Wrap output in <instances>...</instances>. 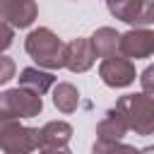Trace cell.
<instances>
[{
  "mask_svg": "<svg viewBox=\"0 0 154 154\" xmlns=\"http://www.w3.org/2000/svg\"><path fill=\"white\" fill-rule=\"evenodd\" d=\"M24 51L38 67H46V70L67 67V43L58 34H53L48 26H38L29 31V36L24 38Z\"/></svg>",
  "mask_w": 154,
  "mask_h": 154,
  "instance_id": "1",
  "label": "cell"
},
{
  "mask_svg": "<svg viewBox=\"0 0 154 154\" xmlns=\"http://www.w3.org/2000/svg\"><path fill=\"white\" fill-rule=\"evenodd\" d=\"M116 111H120V116L135 135H154V96L144 91L125 94L116 101Z\"/></svg>",
  "mask_w": 154,
  "mask_h": 154,
  "instance_id": "2",
  "label": "cell"
},
{
  "mask_svg": "<svg viewBox=\"0 0 154 154\" xmlns=\"http://www.w3.org/2000/svg\"><path fill=\"white\" fill-rule=\"evenodd\" d=\"M43 111V101L38 94L29 89H5L0 94V123L19 120V118H36Z\"/></svg>",
  "mask_w": 154,
  "mask_h": 154,
  "instance_id": "3",
  "label": "cell"
},
{
  "mask_svg": "<svg viewBox=\"0 0 154 154\" xmlns=\"http://www.w3.org/2000/svg\"><path fill=\"white\" fill-rule=\"evenodd\" d=\"M0 144L5 154H31L41 147V130L26 128L19 120H5L0 123Z\"/></svg>",
  "mask_w": 154,
  "mask_h": 154,
  "instance_id": "4",
  "label": "cell"
},
{
  "mask_svg": "<svg viewBox=\"0 0 154 154\" xmlns=\"http://www.w3.org/2000/svg\"><path fill=\"white\" fill-rule=\"evenodd\" d=\"M108 12L130 24L132 29H147V24H154V2L147 0H123V2H108Z\"/></svg>",
  "mask_w": 154,
  "mask_h": 154,
  "instance_id": "5",
  "label": "cell"
},
{
  "mask_svg": "<svg viewBox=\"0 0 154 154\" xmlns=\"http://www.w3.org/2000/svg\"><path fill=\"white\" fill-rule=\"evenodd\" d=\"M99 77L106 87H113V89H123V87H130L137 77L135 72V65L132 60L118 55V58H108V60H101L99 65Z\"/></svg>",
  "mask_w": 154,
  "mask_h": 154,
  "instance_id": "6",
  "label": "cell"
},
{
  "mask_svg": "<svg viewBox=\"0 0 154 154\" xmlns=\"http://www.w3.org/2000/svg\"><path fill=\"white\" fill-rule=\"evenodd\" d=\"M120 55L123 58H152L154 55V31L152 29H130L120 38Z\"/></svg>",
  "mask_w": 154,
  "mask_h": 154,
  "instance_id": "7",
  "label": "cell"
},
{
  "mask_svg": "<svg viewBox=\"0 0 154 154\" xmlns=\"http://www.w3.org/2000/svg\"><path fill=\"white\" fill-rule=\"evenodd\" d=\"M38 7L34 0H5L0 2V19L7 22L12 29H26L34 24Z\"/></svg>",
  "mask_w": 154,
  "mask_h": 154,
  "instance_id": "8",
  "label": "cell"
},
{
  "mask_svg": "<svg viewBox=\"0 0 154 154\" xmlns=\"http://www.w3.org/2000/svg\"><path fill=\"white\" fill-rule=\"evenodd\" d=\"M96 63V51L91 38H75L67 43V70L70 72H87Z\"/></svg>",
  "mask_w": 154,
  "mask_h": 154,
  "instance_id": "9",
  "label": "cell"
},
{
  "mask_svg": "<svg viewBox=\"0 0 154 154\" xmlns=\"http://www.w3.org/2000/svg\"><path fill=\"white\" fill-rule=\"evenodd\" d=\"M128 130L130 128H128L125 118L120 116V111L111 108V111H106V116L96 125V140H101V142H120Z\"/></svg>",
  "mask_w": 154,
  "mask_h": 154,
  "instance_id": "10",
  "label": "cell"
},
{
  "mask_svg": "<svg viewBox=\"0 0 154 154\" xmlns=\"http://www.w3.org/2000/svg\"><path fill=\"white\" fill-rule=\"evenodd\" d=\"M89 38H91L94 51H96L99 58H103V60H108V58H118L123 34H118L113 26H99Z\"/></svg>",
  "mask_w": 154,
  "mask_h": 154,
  "instance_id": "11",
  "label": "cell"
},
{
  "mask_svg": "<svg viewBox=\"0 0 154 154\" xmlns=\"http://www.w3.org/2000/svg\"><path fill=\"white\" fill-rule=\"evenodd\" d=\"M55 84V75L53 72H46L41 67H24L19 72V87L22 89H29L38 96H43L51 87Z\"/></svg>",
  "mask_w": 154,
  "mask_h": 154,
  "instance_id": "12",
  "label": "cell"
},
{
  "mask_svg": "<svg viewBox=\"0 0 154 154\" xmlns=\"http://www.w3.org/2000/svg\"><path fill=\"white\" fill-rule=\"evenodd\" d=\"M70 140H72V125L65 120H51L41 128V147H67Z\"/></svg>",
  "mask_w": 154,
  "mask_h": 154,
  "instance_id": "13",
  "label": "cell"
},
{
  "mask_svg": "<svg viewBox=\"0 0 154 154\" xmlns=\"http://www.w3.org/2000/svg\"><path fill=\"white\" fill-rule=\"evenodd\" d=\"M53 106L60 113H75L79 106V91L70 82H58L53 89Z\"/></svg>",
  "mask_w": 154,
  "mask_h": 154,
  "instance_id": "14",
  "label": "cell"
},
{
  "mask_svg": "<svg viewBox=\"0 0 154 154\" xmlns=\"http://www.w3.org/2000/svg\"><path fill=\"white\" fill-rule=\"evenodd\" d=\"M91 154H140V149H135L132 144H125V142H101V140H96L91 144Z\"/></svg>",
  "mask_w": 154,
  "mask_h": 154,
  "instance_id": "15",
  "label": "cell"
},
{
  "mask_svg": "<svg viewBox=\"0 0 154 154\" xmlns=\"http://www.w3.org/2000/svg\"><path fill=\"white\" fill-rule=\"evenodd\" d=\"M140 84H142V91L154 96V65H147L140 75Z\"/></svg>",
  "mask_w": 154,
  "mask_h": 154,
  "instance_id": "16",
  "label": "cell"
},
{
  "mask_svg": "<svg viewBox=\"0 0 154 154\" xmlns=\"http://www.w3.org/2000/svg\"><path fill=\"white\" fill-rule=\"evenodd\" d=\"M12 77H14V63H12V58L2 55L0 58V84H7Z\"/></svg>",
  "mask_w": 154,
  "mask_h": 154,
  "instance_id": "17",
  "label": "cell"
},
{
  "mask_svg": "<svg viewBox=\"0 0 154 154\" xmlns=\"http://www.w3.org/2000/svg\"><path fill=\"white\" fill-rule=\"evenodd\" d=\"M12 38H14L12 26H10L7 22H0V48H2V51H7V48L12 46Z\"/></svg>",
  "mask_w": 154,
  "mask_h": 154,
  "instance_id": "18",
  "label": "cell"
},
{
  "mask_svg": "<svg viewBox=\"0 0 154 154\" xmlns=\"http://www.w3.org/2000/svg\"><path fill=\"white\" fill-rule=\"evenodd\" d=\"M41 154H72L67 147H41Z\"/></svg>",
  "mask_w": 154,
  "mask_h": 154,
  "instance_id": "19",
  "label": "cell"
},
{
  "mask_svg": "<svg viewBox=\"0 0 154 154\" xmlns=\"http://www.w3.org/2000/svg\"><path fill=\"white\" fill-rule=\"evenodd\" d=\"M140 154H154V144H152V147H144V149H140Z\"/></svg>",
  "mask_w": 154,
  "mask_h": 154,
  "instance_id": "20",
  "label": "cell"
}]
</instances>
